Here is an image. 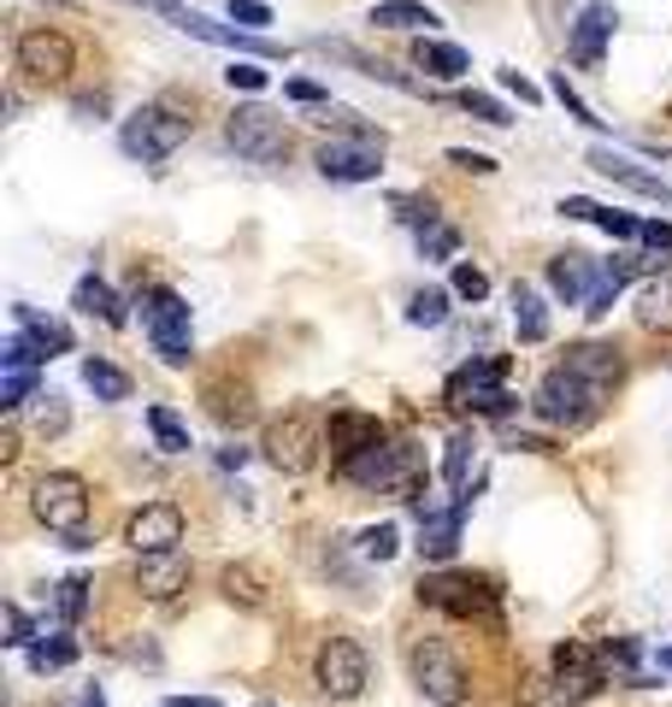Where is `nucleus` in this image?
Returning a JSON list of instances; mask_svg holds the SVG:
<instances>
[{"instance_id": "f257e3e1", "label": "nucleus", "mask_w": 672, "mask_h": 707, "mask_svg": "<svg viewBox=\"0 0 672 707\" xmlns=\"http://www.w3.org/2000/svg\"><path fill=\"white\" fill-rule=\"evenodd\" d=\"M337 472L349 478V484H360V490L407 495V507H413V502H425V490H430L425 454H419V442H407V437H390V442H377V448H366V454L342 460Z\"/></svg>"}, {"instance_id": "f03ea898", "label": "nucleus", "mask_w": 672, "mask_h": 707, "mask_svg": "<svg viewBox=\"0 0 672 707\" xmlns=\"http://www.w3.org/2000/svg\"><path fill=\"white\" fill-rule=\"evenodd\" d=\"M189 130H195V118H189L178 100H148V107H136V113L125 118L118 142H125L130 160L153 165V160H171V153L189 142Z\"/></svg>"}, {"instance_id": "7ed1b4c3", "label": "nucleus", "mask_w": 672, "mask_h": 707, "mask_svg": "<svg viewBox=\"0 0 672 707\" xmlns=\"http://www.w3.org/2000/svg\"><path fill=\"white\" fill-rule=\"evenodd\" d=\"M384 153H390V136H384V130L354 125V130L331 136V142H319L313 165H319L331 183H372L377 171H384Z\"/></svg>"}, {"instance_id": "20e7f679", "label": "nucleus", "mask_w": 672, "mask_h": 707, "mask_svg": "<svg viewBox=\"0 0 672 707\" xmlns=\"http://www.w3.org/2000/svg\"><path fill=\"white\" fill-rule=\"evenodd\" d=\"M448 407L484 413V419H502V413H513V395H508V354L467 360V366L448 377Z\"/></svg>"}, {"instance_id": "39448f33", "label": "nucleus", "mask_w": 672, "mask_h": 707, "mask_svg": "<svg viewBox=\"0 0 672 707\" xmlns=\"http://www.w3.org/2000/svg\"><path fill=\"white\" fill-rule=\"evenodd\" d=\"M601 395L596 384H584L578 372H566V366H548L543 372V384H537V395H531V407H537V419H548V425H566V430H578V425H590L596 413H601Z\"/></svg>"}, {"instance_id": "423d86ee", "label": "nucleus", "mask_w": 672, "mask_h": 707, "mask_svg": "<svg viewBox=\"0 0 672 707\" xmlns=\"http://www.w3.org/2000/svg\"><path fill=\"white\" fill-rule=\"evenodd\" d=\"M30 513H36V525H47L54 537H77V531L89 525V484H83L77 472H47L30 484Z\"/></svg>"}, {"instance_id": "0eeeda50", "label": "nucleus", "mask_w": 672, "mask_h": 707, "mask_svg": "<svg viewBox=\"0 0 672 707\" xmlns=\"http://www.w3.org/2000/svg\"><path fill=\"white\" fill-rule=\"evenodd\" d=\"M12 65H19L30 83H47V89H60V83H72V72H77V47H72V36H60V30L36 24V30H24V36L12 42Z\"/></svg>"}, {"instance_id": "6e6552de", "label": "nucleus", "mask_w": 672, "mask_h": 707, "mask_svg": "<svg viewBox=\"0 0 672 707\" xmlns=\"http://www.w3.org/2000/svg\"><path fill=\"white\" fill-rule=\"evenodd\" d=\"M319 430L307 413H284V419H271L266 425V437H260V454L271 472H284V478H301V472H313L319 465Z\"/></svg>"}, {"instance_id": "1a4fd4ad", "label": "nucleus", "mask_w": 672, "mask_h": 707, "mask_svg": "<svg viewBox=\"0 0 672 707\" xmlns=\"http://www.w3.org/2000/svg\"><path fill=\"white\" fill-rule=\"evenodd\" d=\"M224 142L243 153L248 165H284L289 160V130L278 113L266 107H236L231 125H224Z\"/></svg>"}, {"instance_id": "9d476101", "label": "nucleus", "mask_w": 672, "mask_h": 707, "mask_svg": "<svg viewBox=\"0 0 672 707\" xmlns=\"http://www.w3.org/2000/svg\"><path fill=\"white\" fill-rule=\"evenodd\" d=\"M142 324L166 366H189V301L178 289H142Z\"/></svg>"}, {"instance_id": "9b49d317", "label": "nucleus", "mask_w": 672, "mask_h": 707, "mask_svg": "<svg viewBox=\"0 0 672 707\" xmlns=\"http://www.w3.org/2000/svg\"><path fill=\"white\" fill-rule=\"evenodd\" d=\"M366 672H372V661L354 636H324L319 654H313V684L331 701H354L360 689H366Z\"/></svg>"}, {"instance_id": "f8f14e48", "label": "nucleus", "mask_w": 672, "mask_h": 707, "mask_svg": "<svg viewBox=\"0 0 672 707\" xmlns=\"http://www.w3.org/2000/svg\"><path fill=\"white\" fill-rule=\"evenodd\" d=\"M407 666H413V684H419L437 707H460V701H467V666H460V661H455V649L437 643V636L413 643Z\"/></svg>"}, {"instance_id": "ddd939ff", "label": "nucleus", "mask_w": 672, "mask_h": 707, "mask_svg": "<svg viewBox=\"0 0 672 707\" xmlns=\"http://www.w3.org/2000/svg\"><path fill=\"white\" fill-rule=\"evenodd\" d=\"M419 601L425 608L455 613V619H495V590L484 578H425Z\"/></svg>"}, {"instance_id": "4468645a", "label": "nucleus", "mask_w": 672, "mask_h": 707, "mask_svg": "<svg viewBox=\"0 0 672 707\" xmlns=\"http://www.w3.org/2000/svg\"><path fill=\"white\" fill-rule=\"evenodd\" d=\"M125 543L136 548V555H171V548L183 543V507H171V502L136 507L130 525H125Z\"/></svg>"}, {"instance_id": "2eb2a0df", "label": "nucleus", "mask_w": 672, "mask_h": 707, "mask_svg": "<svg viewBox=\"0 0 672 707\" xmlns=\"http://www.w3.org/2000/svg\"><path fill=\"white\" fill-rule=\"evenodd\" d=\"M601 689V666H596V649H584V643H561L555 649V696L566 707H578V701H590Z\"/></svg>"}, {"instance_id": "dca6fc26", "label": "nucleus", "mask_w": 672, "mask_h": 707, "mask_svg": "<svg viewBox=\"0 0 672 707\" xmlns=\"http://www.w3.org/2000/svg\"><path fill=\"white\" fill-rule=\"evenodd\" d=\"M467 507H472V495H455L448 507H437L430 519H419V555H425L430 566L455 560V548H460V525H467Z\"/></svg>"}, {"instance_id": "f3484780", "label": "nucleus", "mask_w": 672, "mask_h": 707, "mask_svg": "<svg viewBox=\"0 0 672 707\" xmlns=\"http://www.w3.org/2000/svg\"><path fill=\"white\" fill-rule=\"evenodd\" d=\"M596 283H601V260H590V254H555L548 260V289L566 301V307H590V296H596Z\"/></svg>"}, {"instance_id": "a211bd4d", "label": "nucleus", "mask_w": 672, "mask_h": 707, "mask_svg": "<svg viewBox=\"0 0 672 707\" xmlns=\"http://www.w3.org/2000/svg\"><path fill=\"white\" fill-rule=\"evenodd\" d=\"M136 590H142L148 601H178L189 590L183 548H171V555H136Z\"/></svg>"}, {"instance_id": "6ab92c4d", "label": "nucleus", "mask_w": 672, "mask_h": 707, "mask_svg": "<svg viewBox=\"0 0 672 707\" xmlns=\"http://www.w3.org/2000/svg\"><path fill=\"white\" fill-rule=\"evenodd\" d=\"M561 366H566V372H578L584 384H596L601 395H614V384L626 377V360H619V349H608V342H573Z\"/></svg>"}, {"instance_id": "aec40b11", "label": "nucleus", "mask_w": 672, "mask_h": 707, "mask_svg": "<svg viewBox=\"0 0 672 707\" xmlns=\"http://www.w3.org/2000/svg\"><path fill=\"white\" fill-rule=\"evenodd\" d=\"M614 24H619V12L608 7V0H590V7L578 12V24H573V60L584 65V72H596V65H601V47H608Z\"/></svg>"}, {"instance_id": "412c9836", "label": "nucleus", "mask_w": 672, "mask_h": 707, "mask_svg": "<svg viewBox=\"0 0 672 707\" xmlns=\"http://www.w3.org/2000/svg\"><path fill=\"white\" fill-rule=\"evenodd\" d=\"M377 442H390V437H384V425H377L372 413H360V407H337V413H331V448H337V465L354 460V454H366V448H377Z\"/></svg>"}, {"instance_id": "4be33fe9", "label": "nucleus", "mask_w": 672, "mask_h": 707, "mask_svg": "<svg viewBox=\"0 0 672 707\" xmlns=\"http://www.w3.org/2000/svg\"><path fill=\"white\" fill-rule=\"evenodd\" d=\"M590 165L601 171V178H614V183L637 189V195H649V201L672 206V183H661V178H654V171H643V165H631L626 153H614V148H590Z\"/></svg>"}, {"instance_id": "5701e85b", "label": "nucleus", "mask_w": 672, "mask_h": 707, "mask_svg": "<svg viewBox=\"0 0 672 707\" xmlns=\"http://www.w3.org/2000/svg\"><path fill=\"white\" fill-rule=\"evenodd\" d=\"M218 590H224L231 608H248V613H266L271 608V578L260 572V566H224Z\"/></svg>"}, {"instance_id": "b1692460", "label": "nucleus", "mask_w": 672, "mask_h": 707, "mask_svg": "<svg viewBox=\"0 0 672 707\" xmlns=\"http://www.w3.org/2000/svg\"><path fill=\"white\" fill-rule=\"evenodd\" d=\"M413 65H419L425 77H437V83H460V77L472 72L467 47H455V42H437V36H419V42H413Z\"/></svg>"}, {"instance_id": "393cba45", "label": "nucleus", "mask_w": 672, "mask_h": 707, "mask_svg": "<svg viewBox=\"0 0 672 707\" xmlns=\"http://www.w3.org/2000/svg\"><path fill=\"white\" fill-rule=\"evenodd\" d=\"M637 324L643 331H672V271H654V278H643V289H637Z\"/></svg>"}, {"instance_id": "a878e982", "label": "nucleus", "mask_w": 672, "mask_h": 707, "mask_svg": "<svg viewBox=\"0 0 672 707\" xmlns=\"http://www.w3.org/2000/svg\"><path fill=\"white\" fill-rule=\"evenodd\" d=\"M372 24H377V30H425V36H430L442 19L425 7V0H377V7H372Z\"/></svg>"}, {"instance_id": "bb28decb", "label": "nucleus", "mask_w": 672, "mask_h": 707, "mask_svg": "<svg viewBox=\"0 0 672 707\" xmlns=\"http://www.w3.org/2000/svg\"><path fill=\"white\" fill-rule=\"evenodd\" d=\"M72 307H77V313H89V319H100V324H125V301L113 296L107 278H77Z\"/></svg>"}, {"instance_id": "cd10ccee", "label": "nucleus", "mask_w": 672, "mask_h": 707, "mask_svg": "<svg viewBox=\"0 0 672 707\" xmlns=\"http://www.w3.org/2000/svg\"><path fill=\"white\" fill-rule=\"evenodd\" d=\"M12 313H19V331H24L30 342H36V349H42L47 360H54V354H72V331H65L60 319H42L36 307H12Z\"/></svg>"}, {"instance_id": "c85d7f7f", "label": "nucleus", "mask_w": 672, "mask_h": 707, "mask_svg": "<svg viewBox=\"0 0 672 707\" xmlns=\"http://www.w3.org/2000/svg\"><path fill=\"white\" fill-rule=\"evenodd\" d=\"M513 331H520V342H543L548 336V307L531 283H513Z\"/></svg>"}, {"instance_id": "c756f323", "label": "nucleus", "mask_w": 672, "mask_h": 707, "mask_svg": "<svg viewBox=\"0 0 672 707\" xmlns=\"http://www.w3.org/2000/svg\"><path fill=\"white\" fill-rule=\"evenodd\" d=\"M83 384L95 389V401H130V377L118 372L113 360H100V354L83 360Z\"/></svg>"}, {"instance_id": "7c9ffc66", "label": "nucleus", "mask_w": 672, "mask_h": 707, "mask_svg": "<svg viewBox=\"0 0 672 707\" xmlns=\"http://www.w3.org/2000/svg\"><path fill=\"white\" fill-rule=\"evenodd\" d=\"M148 430H153V442H160V454H189V430H183V419L171 407L153 401L148 407Z\"/></svg>"}, {"instance_id": "2f4dec72", "label": "nucleus", "mask_w": 672, "mask_h": 707, "mask_svg": "<svg viewBox=\"0 0 672 707\" xmlns=\"http://www.w3.org/2000/svg\"><path fill=\"white\" fill-rule=\"evenodd\" d=\"M472 437H467V430H460V437L455 442H448V460H442V478H448V490H455V495H472Z\"/></svg>"}, {"instance_id": "473e14b6", "label": "nucleus", "mask_w": 672, "mask_h": 707, "mask_svg": "<svg viewBox=\"0 0 672 707\" xmlns=\"http://www.w3.org/2000/svg\"><path fill=\"white\" fill-rule=\"evenodd\" d=\"M24 654H30V666H36V672H65L77 661V643H72V636H36Z\"/></svg>"}, {"instance_id": "72a5a7b5", "label": "nucleus", "mask_w": 672, "mask_h": 707, "mask_svg": "<svg viewBox=\"0 0 672 707\" xmlns=\"http://www.w3.org/2000/svg\"><path fill=\"white\" fill-rule=\"evenodd\" d=\"M54 613L65 619V625H77V619L89 613V578H83V572L60 578V583H54Z\"/></svg>"}, {"instance_id": "f704fd0d", "label": "nucleus", "mask_w": 672, "mask_h": 707, "mask_svg": "<svg viewBox=\"0 0 672 707\" xmlns=\"http://www.w3.org/2000/svg\"><path fill=\"white\" fill-rule=\"evenodd\" d=\"M455 107H460V113H472V118H484V125H495V130L513 125L508 107H502L495 95H484V89H460V95H455Z\"/></svg>"}, {"instance_id": "c9c22d12", "label": "nucleus", "mask_w": 672, "mask_h": 707, "mask_svg": "<svg viewBox=\"0 0 672 707\" xmlns=\"http://www.w3.org/2000/svg\"><path fill=\"white\" fill-rule=\"evenodd\" d=\"M419 254H425V260H455V254H460V231L437 218L430 231H419Z\"/></svg>"}, {"instance_id": "e433bc0d", "label": "nucleus", "mask_w": 672, "mask_h": 707, "mask_svg": "<svg viewBox=\"0 0 672 707\" xmlns=\"http://www.w3.org/2000/svg\"><path fill=\"white\" fill-rule=\"evenodd\" d=\"M448 296H455V289H419V296L407 301V319L413 324H442L448 319Z\"/></svg>"}, {"instance_id": "4c0bfd02", "label": "nucleus", "mask_w": 672, "mask_h": 707, "mask_svg": "<svg viewBox=\"0 0 672 707\" xmlns=\"http://www.w3.org/2000/svg\"><path fill=\"white\" fill-rule=\"evenodd\" d=\"M42 360H47V354H42V349H36V342H30V336H24V331H19V336H12V342H7V349H0V366H7V372H36V366H42Z\"/></svg>"}, {"instance_id": "58836bf2", "label": "nucleus", "mask_w": 672, "mask_h": 707, "mask_svg": "<svg viewBox=\"0 0 672 707\" xmlns=\"http://www.w3.org/2000/svg\"><path fill=\"white\" fill-rule=\"evenodd\" d=\"M596 224L614 236V243H643V218H631V213H619V206H601Z\"/></svg>"}, {"instance_id": "ea45409f", "label": "nucleus", "mask_w": 672, "mask_h": 707, "mask_svg": "<svg viewBox=\"0 0 672 707\" xmlns=\"http://www.w3.org/2000/svg\"><path fill=\"white\" fill-rule=\"evenodd\" d=\"M224 83H231V89H248V95H260L266 89V65L260 60H231V65H224Z\"/></svg>"}, {"instance_id": "a19ab883", "label": "nucleus", "mask_w": 672, "mask_h": 707, "mask_svg": "<svg viewBox=\"0 0 672 707\" xmlns=\"http://www.w3.org/2000/svg\"><path fill=\"white\" fill-rule=\"evenodd\" d=\"M395 548H402V531H395V525H372V531H360V555H366V560H390Z\"/></svg>"}, {"instance_id": "79ce46f5", "label": "nucleus", "mask_w": 672, "mask_h": 707, "mask_svg": "<svg viewBox=\"0 0 672 707\" xmlns=\"http://www.w3.org/2000/svg\"><path fill=\"white\" fill-rule=\"evenodd\" d=\"M448 289H455L460 301H484V296H490V278H484V271H478L472 260H460L455 278H448Z\"/></svg>"}, {"instance_id": "37998d69", "label": "nucleus", "mask_w": 672, "mask_h": 707, "mask_svg": "<svg viewBox=\"0 0 672 707\" xmlns=\"http://www.w3.org/2000/svg\"><path fill=\"white\" fill-rule=\"evenodd\" d=\"M548 89H555V100H561V107L573 113V118H578V125H590V130L601 125V118L590 113V100H584V95L573 89V83H566V72H555V83H548Z\"/></svg>"}, {"instance_id": "c03bdc74", "label": "nucleus", "mask_w": 672, "mask_h": 707, "mask_svg": "<svg viewBox=\"0 0 672 707\" xmlns=\"http://www.w3.org/2000/svg\"><path fill=\"white\" fill-rule=\"evenodd\" d=\"M30 395H36V372H7V377H0V407H7V413H19Z\"/></svg>"}, {"instance_id": "a18cd8bd", "label": "nucleus", "mask_w": 672, "mask_h": 707, "mask_svg": "<svg viewBox=\"0 0 672 707\" xmlns=\"http://www.w3.org/2000/svg\"><path fill=\"white\" fill-rule=\"evenodd\" d=\"M36 430H42V437H60V430L65 425H72V413H65V395H36Z\"/></svg>"}, {"instance_id": "49530a36", "label": "nucleus", "mask_w": 672, "mask_h": 707, "mask_svg": "<svg viewBox=\"0 0 672 707\" xmlns=\"http://www.w3.org/2000/svg\"><path fill=\"white\" fill-rule=\"evenodd\" d=\"M0 619H7V643H12V649H30V643H36V625H30V613L19 608V601H7V613H0Z\"/></svg>"}, {"instance_id": "de8ad7c7", "label": "nucleus", "mask_w": 672, "mask_h": 707, "mask_svg": "<svg viewBox=\"0 0 672 707\" xmlns=\"http://www.w3.org/2000/svg\"><path fill=\"white\" fill-rule=\"evenodd\" d=\"M224 12H231V24H243V30H266V24H271V7H266V0H231Z\"/></svg>"}, {"instance_id": "09e8293b", "label": "nucleus", "mask_w": 672, "mask_h": 707, "mask_svg": "<svg viewBox=\"0 0 672 707\" xmlns=\"http://www.w3.org/2000/svg\"><path fill=\"white\" fill-rule=\"evenodd\" d=\"M448 165L472 171V178H490V171H495V160H490V153H478V148H448Z\"/></svg>"}, {"instance_id": "8fccbe9b", "label": "nucleus", "mask_w": 672, "mask_h": 707, "mask_svg": "<svg viewBox=\"0 0 672 707\" xmlns=\"http://www.w3.org/2000/svg\"><path fill=\"white\" fill-rule=\"evenodd\" d=\"M284 95H289V100H301V107H324V100H331V95L319 89V83H307V77H289V83H284Z\"/></svg>"}, {"instance_id": "3c124183", "label": "nucleus", "mask_w": 672, "mask_h": 707, "mask_svg": "<svg viewBox=\"0 0 672 707\" xmlns=\"http://www.w3.org/2000/svg\"><path fill=\"white\" fill-rule=\"evenodd\" d=\"M643 248L672 254V224H666V218H643Z\"/></svg>"}, {"instance_id": "603ef678", "label": "nucleus", "mask_w": 672, "mask_h": 707, "mask_svg": "<svg viewBox=\"0 0 672 707\" xmlns=\"http://www.w3.org/2000/svg\"><path fill=\"white\" fill-rule=\"evenodd\" d=\"M561 213H566V218H584V224H596V213H601V201H584V195H566V201H561Z\"/></svg>"}, {"instance_id": "864d4df0", "label": "nucleus", "mask_w": 672, "mask_h": 707, "mask_svg": "<svg viewBox=\"0 0 672 707\" xmlns=\"http://www.w3.org/2000/svg\"><path fill=\"white\" fill-rule=\"evenodd\" d=\"M502 89H513L520 100H531V107H537V100H543V89H537V83H525L520 72H502Z\"/></svg>"}, {"instance_id": "5fc2aeb1", "label": "nucleus", "mask_w": 672, "mask_h": 707, "mask_svg": "<svg viewBox=\"0 0 672 707\" xmlns=\"http://www.w3.org/2000/svg\"><path fill=\"white\" fill-rule=\"evenodd\" d=\"M100 113H107V95H77V118H83V125H95Z\"/></svg>"}, {"instance_id": "6e6d98bb", "label": "nucleus", "mask_w": 672, "mask_h": 707, "mask_svg": "<svg viewBox=\"0 0 672 707\" xmlns=\"http://www.w3.org/2000/svg\"><path fill=\"white\" fill-rule=\"evenodd\" d=\"M136 7H153V12H166V19H178V12H183L178 0H136Z\"/></svg>"}, {"instance_id": "4d7b16f0", "label": "nucleus", "mask_w": 672, "mask_h": 707, "mask_svg": "<svg viewBox=\"0 0 672 707\" xmlns=\"http://www.w3.org/2000/svg\"><path fill=\"white\" fill-rule=\"evenodd\" d=\"M171 707H218V701H213V696H178Z\"/></svg>"}, {"instance_id": "13d9d810", "label": "nucleus", "mask_w": 672, "mask_h": 707, "mask_svg": "<svg viewBox=\"0 0 672 707\" xmlns=\"http://www.w3.org/2000/svg\"><path fill=\"white\" fill-rule=\"evenodd\" d=\"M77 707H107V701H100V689H83V701Z\"/></svg>"}, {"instance_id": "bf43d9fd", "label": "nucleus", "mask_w": 672, "mask_h": 707, "mask_svg": "<svg viewBox=\"0 0 672 707\" xmlns=\"http://www.w3.org/2000/svg\"><path fill=\"white\" fill-rule=\"evenodd\" d=\"M661 666H666V672H672V649H661Z\"/></svg>"}]
</instances>
